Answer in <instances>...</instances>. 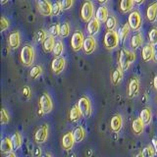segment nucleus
<instances>
[{
  "instance_id": "423d86ee",
  "label": "nucleus",
  "mask_w": 157,
  "mask_h": 157,
  "mask_svg": "<svg viewBox=\"0 0 157 157\" xmlns=\"http://www.w3.org/2000/svg\"><path fill=\"white\" fill-rule=\"evenodd\" d=\"M78 106L80 108V110L82 112V116H85L86 118H88L91 114V105L90 99L86 96H82L80 98L78 103Z\"/></svg>"
},
{
  "instance_id": "5701e85b",
  "label": "nucleus",
  "mask_w": 157,
  "mask_h": 157,
  "mask_svg": "<svg viewBox=\"0 0 157 157\" xmlns=\"http://www.w3.org/2000/svg\"><path fill=\"white\" fill-rule=\"evenodd\" d=\"M108 18V9L105 6H100L96 11V19L99 22H106Z\"/></svg>"
},
{
  "instance_id": "f3484780",
  "label": "nucleus",
  "mask_w": 157,
  "mask_h": 157,
  "mask_svg": "<svg viewBox=\"0 0 157 157\" xmlns=\"http://www.w3.org/2000/svg\"><path fill=\"white\" fill-rule=\"evenodd\" d=\"M146 18L150 23H153L157 19V1L151 3L146 11Z\"/></svg>"
},
{
  "instance_id": "3c124183",
  "label": "nucleus",
  "mask_w": 157,
  "mask_h": 157,
  "mask_svg": "<svg viewBox=\"0 0 157 157\" xmlns=\"http://www.w3.org/2000/svg\"><path fill=\"white\" fill-rule=\"evenodd\" d=\"M97 1L99 2L100 4H105V3L108 1V0H97Z\"/></svg>"
},
{
  "instance_id": "c03bdc74",
  "label": "nucleus",
  "mask_w": 157,
  "mask_h": 157,
  "mask_svg": "<svg viewBox=\"0 0 157 157\" xmlns=\"http://www.w3.org/2000/svg\"><path fill=\"white\" fill-rule=\"evenodd\" d=\"M22 92H23V95L26 98H29V96H31V90H29V86H24Z\"/></svg>"
},
{
  "instance_id": "f03ea898",
  "label": "nucleus",
  "mask_w": 157,
  "mask_h": 157,
  "mask_svg": "<svg viewBox=\"0 0 157 157\" xmlns=\"http://www.w3.org/2000/svg\"><path fill=\"white\" fill-rule=\"evenodd\" d=\"M119 41H120L119 34L115 31H113V29H108V32L104 36V40H103L104 46L108 50H111V49H114L118 46Z\"/></svg>"
},
{
  "instance_id": "4468645a",
  "label": "nucleus",
  "mask_w": 157,
  "mask_h": 157,
  "mask_svg": "<svg viewBox=\"0 0 157 157\" xmlns=\"http://www.w3.org/2000/svg\"><path fill=\"white\" fill-rule=\"evenodd\" d=\"M95 47H96V41L92 36L86 37L85 39L82 48H83V51H85L86 54H91L93 51H94Z\"/></svg>"
},
{
  "instance_id": "7c9ffc66",
  "label": "nucleus",
  "mask_w": 157,
  "mask_h": 157,
  "mask_svg": "<svg viewBox=\"0 0 157 157\" xmlns=\"http://www.w3.org/2000/svg\"><path fill=\"white\" fill-rule=\"evenodd\" d=\"M11 140H12L14 149H18L19 147L22 145V137L20 136L19 132H15V134L11 136Z\"/></svg>"
},
{
  "instance_id": "393cba45",
  "label": "nucleus",
  "mask_w": 157,
  "mask_h": 157,
  "mask_svg": "<svg viewBox=\"0 0 157 157\" xmlns=\"http://www.w3.org/2000/svg\"><path fill=\"white\" fill-rule=\"evenodd\" d=\"M140 118L142 120V122L144 123V125H148L151 122V118H152V113L149 108H144L142 109L140 112Z\"/></svg>"
},
{
  "instance_id": "1a4fd4ad",
  "label": "nucleus",
  "mask_w": 157,
  "mask_h": 157,
  "mask_svg": "<svg viewBox=\"0 0 157 157\" xmlns=\"http://www.w3.org/2000/svg\"><path fill=\"white\" fill-rule=\"evenodd\" d=\"M39 105H40V109L44 112V114L51 112L53 105H52L51 98L47 94V93H43V94L40 96V99H39Z\"/></svg>"
},
{
  "instance_id": "9d476101",
  "label": "nucleus",
  "mask_w": 157,
  "mask_h": 157,
  "mask_svg": "<svg viewBox=\"0 0 157 157\" xmlns=\"http://www.w3.org/2000/svg\"><path fill=\"white\" fill-rule=\"evenodd\" d=\"M36 5L39 13L43 16H50L52 14V5L47 0H37Z\"/></svg>"
},
{
  "instance_id": "37998d69",
  "label": "nucleus",
  "mask_w": 157,
  "mask_h": 157,
  "mask_svg": "<svg viewBox=\"0 0 157 157\" xmlns=\"http://www.w3.org/2000/svg\"><path fill=\"white\" fill-rule=\"evenodd\" d=\"M0 25H1V32H4L5 29H7L9 27V23L6 20V18L2 17L1 18V21H0Z\"/></svg>"
},
{
  "instance_id": "c85d7f7f",
  "label": "nucleus",
  "mask_w": 157,
  "mask_h": 157,
  "mask_svg": "<svg viewBox=\"0 0 157 157\" xmlns=\"http://www.w3.org/2000/svg\"><path fill=\"white\" fill-rule=\"evenodd\" d=\"M142 41H144V38H142V36L140 33H136L135 36H132V39H131V46L132 49H137L140 45Z\"/></svg>"
},
{
  "instance_id": "4c0bfd02",
  "label": "nucleus",
  "mask_w": 157,
  "mask_h": 157,
  "mask_svg": "<svg viewBox=\"0 0 157 157\" xmlns=\"http://www.w3.org/2000/svg\"><path fill=\"white\" fill-rule=\"evenodd\" d=\"M60 28H61V26H59L58 24H54L49 28V33H50L51 36H60Z\"/></svg>"
},
{
  "instance_id": "f8f14e48",
  "label": "nucleus",
  "mask_w": 157,
  "mask_h": 157,
  "mask_svg": "<svg viewBox=\"0 0 157 157\" xmlns=\"http://www.w3.org/2000/svg\"><path fill=\"white\" fill-rule=\"evenodd\" d=\"M65 65H66V61L63 57L58 56L56 58H54V60L51 63V68H52L53 73L60 74L64 70Z\"/></svg>"
},
{
  "instance_id": "2f4dec72",
  "label": "nucleus",
  "mask_w": 157,
  "mask_h": 157,
  "mask_svg": "<svg viewBox=\"0 0 157 157\" xmlns=\"http://www.w3.org/2000/svg\"><path fill=\"white\" fill-rule=\"evenodd\" d=\"M148 39H149V42L151 44H153V45H156L157 44V28L152 29L149 32Z\"/></svg>"
},
{
  "instance_id": "864d4df0",
  "label": "nucleus",
  "mask_w": 157,
  "mask_h": 157,
  "mask_svg": "<svg viewBox=\"0 0 157 157\" xmlns=\"http://www.w3.org/2000/svg\"><path fill=\"white\" fill-rule=\"evenodd\" d=\"M8 2V0H1V4L2 5H4L5 3H7Z\"/></svg>"
},
{
  "instance_id": "cd10ccee",
  "label": "nucleus",
  "mask_w": 157,
  "mask_h": 157,
  "mask_svg": "<svg viewBox=\"0 0 157 157\" xmlns=\"http://www.w3.org/2000/svg\"><path fill=\"white\" fill-rule=\"evenodd\" d=\"M43 49L46 52H51L53 51V48L55 46V41H54V37L53 36H47L45 38V40L42 42Z\"/></svg>"
},
{
  "instance_id": "a878e982",
  "label": "nucleus",
  "mask_w": 157,
  "mask_h": 157,
  "mask_svg": "<svg viewBox=\"0 0 157 157\" xmlns=\"http://www.w3.org/2000/svg\"><path fill=\"white\" fill-rule=\"evenodd\" d=\"M123 78V70L119 67L115 69L114 71L112 73V76H111V80H112V82L113 85H118Z\"/></svg>"
},
{
  "instance_id": "79ce46f5",
  "label": "nucleus",
  "mask_w": 157,
  "mask_h": 157,
  "mask_svg": "<svg viewBox=\"0 0 157 157\" xmlns=\"http://www.w3.org/2000/svg\"><path fill=\"white\" fill-rule=\"evenodd\" d=\"M8 122H9V115L6 112V110L3 108L1 110V123L2 124H7Z\"/></svg>"
},
{
  "instance_id": "9b49d317",
  "label": "nucleus",
  "mask_w": 157,
  "mask_h": 157,
  "mask_svg": "<svg viewBox=\"0 0 157 157\" xmlns=\"http://www.w3.org/2000/svg\"><path fill=\"white\" fill-rule=\"evenodd\" d=\"M47 136H48V127L47 125H43L34 134V140L37 144H42V142H44L47 140Z\"/></svg>"
},
{
  "instance_id": "412c9836",
  "label": "nucleus",
  "mask_w": 157,
  "mask_h": 157,
  "mask_svg": "<svg viewBox=\"0 0 157 157\" xmlns=\"http://www.w3.org/2000/svg\"><path fill=\"white\" fill-rule=\"evenodd\" d=\"M13 149H14V147H13L11 139L5 137V139L1 141V151L3 153H10Z\"/></svg>"
},
{
  "instance_id": "c756f323",
  "label": "nucleus",
  "mask_w": 157,
  "mask_h": 157,
  "mask_svg": "<svg viewBox=\"0 0 157 157\" xmlns=\"http://www.w3.org/2000/svg\"><path fill=\"white\" fill-rule=\"evenodd\" d=\"M130 26L129 24H125L124 26H123L120 29H119V38L122 42H124L126 40V38L128 36V34H129V32H130Z\"/></svg>"
},
{
  "instance_id": "58836bf2",
  "label": "nucleus",
  "mask_w": 157,
  "mask_h": 157,
  "mask_svg": "<svg viewBox=\"0 0 157 157\" xmlns=\"http://www.w3.org/2000/svg\"><path fill=\"white\" fill-rule=\"evenodd\" d=\"M142 153H144V157H154L155 151L151 146H146L142 150Z\"/></svg>"
},
{
  "instance_id": "e433bc0d",
  "label": "nucleus",
  "mask_w": 157,
  "mask_h": 157,
  "mask_svg": "<svg viewBox=\"0 0 157 157\" xmlns=\"http://www.w3.org/2000/svg\"><path fill=\"white\" fill-rule=\"evenodd\" d=\"M70 33V27L67 23H64L61 25V28H60V36L63 37H66L69 36Z\"/></svg>"
},
{
  "instance_id": "0eeeda50",
  "label": "nucleus",
  "mask_w": 157,
  "mask_h": 157,
  "mask_svg": "<svg viewBox=\"0 0 157 157\" xmlns=\"http://www.w3.org/2000/svg\"><path fill=\"white\" fill-rule=\"evenodd\" d=\"M128 21H129V23H128V24H129L130 28L132 29V31H137V29L141 27V21H142L141 16L137 11L132 12L130 14Z\"/></svg>"
},
{
  "instance_id": "20e7f679",
  "label": "nucleus",
  "mask_w": 157,
  "mask_h": 157,
  "mask_svg": "<svg viewBox=\"0 0 157 157\" xmlns=\"http://www.w3.org/2000/svg\"><path fill=\"white\" fill-rule=\"evenodd\" d=\"M93 16V4L90 0L86 1L82 4L81 9V17L82 20L85 22H90Z\"/></svg>"
},
{
  "instance_id": "09e8293b",
  "label": "nucleus",
  "mask_w": 157,
  "mask_h": 157,
  "mask_svg": "<svg viewBox=\"0 0 157 157\" xmlns=\"http://www.w3.org/2000/svg\"><path fill=\"white\" fill-rule=\"evenodd\" d=\"M6 157H16V155H15L13 152H10V153H8L7 154V156Z\"/></svg>"
},
{
  "instance_id": "49530a36",
  "label": "nucleus",
  "mask_w": 157,
  "mask_h": 157,
  "mask_svg": "<svg viewBox=\"0 0 157 157\" xmlns=\"http://www.w3.org/2000/svg\"><path fill=\"white\" fill-rule=\"evenodd\" d=\"M153 86H154V88L157 90V75L154 77V80H153Z\"/></svg>"
},
{
  "instance_id": "de8ad7c7",
  "label": "nucleus",
  "mask_w": 157,
  "mask_h": 157,
  "mask_svg": "<svg viewBox=\"0 0 157 157\" xmlns=\"http://www.w3.org/2000/svg\"><path fill=\"white\" fill-rule=\"evenodd\" d=\"M144 2V0H135V3L136 5H140V4H142Z\"/></svg>"
},
{
  "instance_id": "4be33fe9",
  "label": "nucleus",
  "mask_w": 157,
  "mask_h": 157,
  "mask_svg": "<svg viewBox=\"0 0 157 157\" xmlns=\"http://www.w3.org/2000/svg\"><path fill=\"white\" fill-rule=\"evenodd\" d=\"M82 116V112L80 110V108H78V105H75L74 106L71 111H70V114H69V118H70V120L72 122H77L81 119V117Z\"/></svg>"
},
{
  "instance_id": "ddd939ff",
  "label": "nucleus",
  "mask_w": 157,
  "mask_h": 157,
  "mask_svg": "<svg viewBox=\"0 0 157 157\" xmlns=\"http://www.w3.org/2000/svg\"><path fill=\"white\" fill-rule=\"evenodd\" d=\"M154 55V47H153V44L151 43H147L142 48V52H141V56H142V60L144 62H147L151 60L153 58Z\"/></svg>"
},
{
  "instance_id": "a19ab883",
  "label": "nucleus",
  "mask_w": 157,
  "mask_h": 157,
  "mask_svg": "<svg viewBox=\"0 0 157 157\" xmlns=\"http://www.w3.org/2000/svg\"><path fill=\"white\" fill-rule=\"evenodd\" d=\"M73 3H74V0H62V1H61V5H62L63 10L70 9L73 6Z\"/></svg>"
},
{
  "instance_id": "473e14b6",
  "label": "nucleus",
  "mask_w": 157,
  "mask_h": 157,
  "mask_svg": "<svg viewBox=\"0 0 157 157\" xmlns=\"http://www.w3.org/2000/svg\"><path fill=\"white\" fill-rule=\"evenodd\" d=\"M63 49H64V46H63V43L61 41H57L55 43V46H54L53 48V53L54 55H55L56 57L60 56L62 52H63Z\"/></svg>"
},
{
  "instance_id": "72a5a7b5",
  "label": "nucleus",
  "mask_w": 157,
  "mask_h": 157,
  "mask_svg": "<svg viewBox=\"0 0 157 157\" xmlns=\"http://www.w3.org/2000/svg\"><path fill=\"white\" fill-rule=\"evenodd\" d=\"M41 73H42V69L40 66H33L31 72H29V75H31L33 78H36L38 76L41 75Z\"/></svg>"
},
{
  "instance_id": "6e6552de",
  "label": "nucleus",
  "mask_w": 157,
  "mask_h": 157,
  "mask_svg": "<svg viewBox=\"0 0 157 157\" xmlns=\"http://www.w3.org/2000/svg\"><path fill=\"white\" fill-rule=\"evenodd\" d=\"M140 90V81L139 78L136 77H132L130 82H129V86H128V96L130 98H132L136 96V94L139 93Z\"/></svg>"
},
{
  "instance_id": "f257e3e1",
  "label": "nucleus",
  "mask_w": 157,
  "mask_h": 157,
  "mask_svg": "<svg viewBox=\"0 0 157 157\" xmlns=\"http://www.w3.org/2000/svg\"><path fill=\"white\" fill-rule=\"evenodd\" d=\"M136 53L126 49H122L119 54V66L123 71H127L136 60Z\"/></svg>"
},
{
  "instance_id": "5fc2aeb1",
  "label": "nucleus",
  "mask_w": 157,
  "mask_h": 157,
  "mask_svg": "<svg viewBox=\"0 0 157 157\" xmlns=\"http://www.w3.org/2000/svg\"><path fill=\"white\" fill-rule=\"evenodd\" d=\"M42 157H51V155L50 154H44Z\"/></svg>"
},
{
  "instance_id": "2eb2a0df",
  "label": "nucleus",
  "mask_w": 157,
  "mask_h": 157,
  "mask_svg": "<svg viewBox=\"0 0 157 157\" xmlns=\"http://www.w3.org/2000/svg\"><path fill=\"white\" fill-rule=\"evenodd\" d=\"M75 139H74L73 132H67V134L63 136L62 139V146L64 149L70 150L73 148L74 144H75Z\"/></svg>"
},
{
  "instance_id": "bb28decb",
  "label": "nucleus",
  "mask_w": 157,
  "mask_h": 157,
  "mask_svg": "<svg viewBox=\"0 0 157 157\" xmlns=\"http://www.w3.org/2000/svg\"><path fill=\"white\" fill-rule=\"evenodd\" d=\"M73 136H74V139H75L76 142L82 141L83 139H85V136H86V132H85V130H83V128L81 126L77 127L73 132Z\"/></svg>"
},
{
  "instance_id": "dca6fc26",
  "label": "nucleus",
  "mask_w": 157,
  "mask_h": 157,
  "mask_svg": "<svg viewBox=\"0 0 157 157\" xmlns=\"http://www.w3.org/2000/svg\"><path fill=\"white\" fill-rule=\"evenodd\" d=\"M122 126H123V119H122L121 115L117 114V115H114V116L111 118L110 128H111V130L114 132H120Z\"/></svg>"
},
{
  "instance_id": "7ed1b4c3",
  "label": "nucleus",
  "mask_w": 157,
  "mask_h": 157,
  "mask_svg": "<svg viewBox=\"0 0 157 157\" xmlns=\"http://www.w3.org/2000/svg\"><path fill=\"white\" fill-rule=\"evenodd\" d=\"M21 61L25 66H31L34 60V49L31 45H25L21 50Z\"/></svg>"
},
{
  "instance_id": "6ab92c4d",
  "label": "nucleus",
  "mask_w": 157,
  "mask_h": 157,
  "mask_svg": "<svg viewBox=\"0 0 157 157\" xmlns=\"http://www.w3.org/2000/svg\"><path fill=\"white\" fill-rule=\"evenodd\" d=\"M100 29V22L98 21V20L95 18V19H92L90 20V22H88V25H87V32L90 33V36H94L98 33Z\"/></svg>"
},
{
  "instance_id": "603ef678",
  "label": "nucleus",
  "mask_w": 157,
  "mask_h": 157,
  "mask_svg": "<svg viewBox=\"0 0 157 157\" xmlns=\"http://www.w3.org/2000/svg\"><path fill=\"white\" fill-rule=\"evenodd\" d=\"M154 145H155V152H156V154H157V140L154 141Z\"/></svg>"
},
{
  "instance_id": "a18cd8bd",
  "label": "nucleus",
  "mask_w": 157,
  "mask_h": 157,
  "mask_svg": "<svg viewBox=\"0 0 157 157\" xmlns=\"http://www.w3.org/2000/svg\"><path fill=\"white\" fill-rule=\"evenodd\" d=\"M153 61L157 63V47L154 48V55H153Z\"/></svg>"
},
{
  "instance_id": "b1692460",
  "label": "nucleus",
  "mask_w": 157,
  "mask_h": 157,
  "mask_svg": "<svg viewBox=\"0 0 157 157\" xmlns=\"http://www.w3.org/2000/svg\"><path fill=\"white\" fill-rule=\"evenodd\" d=\"M135 0H121L120 2V10L122 13H128L131 11L134 6Z\"/></svg>"
},
{
  "instance_id": "aec40b11",
  "label": "nucleus",
  "mask_w": 157,
  "mask_h": 157,
  "mask_svg": "<svg viewBox=\"0 0 157 157\" xmlns=\"http://www.w3.org/2000/svg\"><path fill=\"white\" fill-rule=\"evenodd\" d=\"M132 131H134L136 135H140L144 132V123L142 122V120L140 119V118H137V119L134 120V122H132Z\"/></svg>"
},
{
  "instance_id": "f704fd0d",
  "label": "nucleus",
  "mask_w": 157,
  "mask_h": 157,
  "mask_svg": "<svg viewBox=\"0 0 157 157\" xmlns=\"http://www.w3.org/2000/svg\"><path fill=\"white\" fill-rule=\"evenodd\" d=\"M62 10H63V8H62L61 2L56 1V2H54L52 4V14L53 15H55V16H58V15H60Z\"/></svg>"
},
{
  "instance_id": "8fccbe9b",
  "label": "nucleus",
  "mask_w": 157,
  "mask_h": 157,
  "mask_svg": "<svg viewBox=\"0 0 157 157\" xmlns=\"http://www.w3.org/2000/svg\"><path fill=\"white\" fill-rule=\"evenodd\" d=\"M136 157H144V153H142V151H141V152H140V153H137L136 155Z\"/></svg>"
},
{
  "instance_id": "a211bd4d",
  "label": "nucleus",
  "mask_w": 157,
  "mask_h": 157,
  "mask_svg": "<svg viewBox=\"0 0 157 157\" xmlns=\"http://www.w3.org/2000/svg\"><path fill=\"white\" fill-rule=\"evenodd\" d=\"M8 43H9V46L12 49H16L19 47L20 43H21V37H20L19 32H13L10 33L9 38H8Z\"/></svg>"
},
{
  "instance_id": "39448f33",
  "label": "nucleus",
  "mask_w": 157,
  "mask_h": 157,
  "mask_svg": "<svg viewBox=\"0 0 157 157\" xmlns=\"http://www.w3.org/2000/svg\"><path fill=\"white\" fill-rule=\"evenodd\" d=\"M83 34L81 31H76L73 33L71 39V46L74 51H78L83 45Z\"/></svg>"
},
{
  "instance_id": "ea45409f",
  "label": "nucleus",
  "mask_w": 157,
  "mask_h": 157,
  "mask_svg": "<svg viewBox=\"0 0 157 157\" xmlns=\"http://www.w3.org/2000/svg\"><path fill=\"white\" fill-rule=\"evenodd\" d=\"M46 33L44 31H42V29H40V31H38L37 33H36V40L38 42H43L44 40H45L46 38Z\"/></svg>"
},
{
  "instance_id": "c9c22d12",
  "label": "nucleus",
  "mask_w": 157,
  "mask_h": 157,
  "mask_svg": "<svg viewBox=\"0 0 157 157\" xmlns=\"http://www.w3.org/2000/svg\"><path fill=\"white\" fill-rule=\"evenodd\" d=\"M105 24H106V28L108 29H113L116 27V24H117L116 18L114 16H109V17L107 18Z\"/></svg>"
}]
</instances>
